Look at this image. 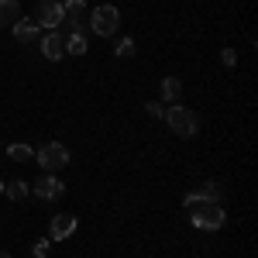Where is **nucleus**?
Here are the masks:
<instances>
[{
	"instance_id": "obj_19",
	"label": "nucleus",
	"mask_w": 258,
	"mask_h": 258,
	"mask_svg": "<svg viewBox=\"0 0 258 258\" xmlns=\"http://www.w3.org/2000/svg\"><path fill=\"white\" fill-rule=\"evenodd\" d=\"M48 251H52V241H45V238H41L38 244L31 248V255H35V258H45V255H48Z\"/></svg>"
},
{
	"instance_id": "obj_3",
	"label": "nucleus",
	"mask_w": 258,
	"mask_h": 258,
	"mask_svg": "<svg viewBox=\"0 0 258 258\" xmlns=\"http://www.w3.org/2000/svg\"><path fill=\"white\" fill-rule=\"evenodd\" d=\"M117 24H120V11L114 7V4H100V7H93V14H90L93 35L110 38V35H117Z\"/></svg>"
},
{
	"instance_id": "obj_5",
	"label": "nucleus",
	"mask_w": 258,
	"mask_h": 258,
	"mask_svg": "<svg viewBox=\"0 0 258 258\" xmlns=\"http://www.w3.org/2000/svg\"><path fill=\"white\" fill-rule=\"evenodd\" d=\"M35 21H38V28H48V31H55L62 21H66L62 0H41L38 11H35Z\"/></svg>"
},
{
	"instance_id": "obj_1",
	"label": "nucleus",
	"mask_w": 258,
	"mask_h": 258,
	"mask_svg": "<svg viewBox=\"0 0 258 258\" xmlns=\"http://www.w3.org/2000/svg\"><path fill=\"white\" fill-rule=\"evenodd\" d=\"M186 210H189L193 227H200V231H220V227H224V207H220V203L203 200V203H189Z\"/></svg>"
},
{
	"instance_id": "obj_7",
	"label": "nucleus",
	"mask_w": 258,
	"mask_h": 258,
	"mask_svg": "<svg viewBox=\"0 0 258 258\" xmlns=\"http://www.w3.org/2000/svg\"><path fill=\"white\" fill-rule=\"evenodd\" d=\"M76 227H80L76 214H55V217H52V227H48V241L73 238V234H76Z\"/></svg>"
},
{
	"instance_id": "obj_16",
	"label": "nucleus",
	"mask_w": 258,
	"mask_h": 258,
	"mask_svg": "<svg viewBox=\"0 0 258 258\" xmlns=\"http://www.w3.org/2000/svg\"><path fill=\"white\" fill-rule=\"evenodd\" d=\"M62 11H66V18H83L86 0H62Z\"/></svg>"
},
{
	"instance_id": "obj_6",
	"label": "nucleus",
	"mask_w": 258,
	"mask_h": 258,
	"mask_svg": "<svg viewBox=\"0 0 258 258\" xmlns=\"http://www.w3.org/2000/svg\"><path fill=\"white\" fill-rule=\"evenodd\" d=\"M31 193L38 200H48V203H52V200H59L62 193H66V182H62L59 176H52V172H41L38 182L31 186Z\"/></svg>"
},
{
	"instance_id": "obj_12",
	"label": "nucleus",
	"mask_w": 258,
	"mask_h": 258,
	"mask_svg": "<svg viewBox=\"0 0 258 258\" xmlns=\"http://www.w3.org/2000/svg\"><path fill=\"white\" fill-rule=\"evenodd\" d=\"M18 18H21V7H18V0H0V28L14 24Z\"/></svg>"
},
{
	"instance_id": "obj_9",
	"label": "nucleus",
	"mask_w": 258,
	"mask_h": 258,
	"mask_svg": "<svg viewBox=\"0 0 258 258\" xmlns=\"http://www.w3.org/2000/svg\"><path fill=\"white\" fill-rule=\"evenodd\" d=\"M203 200L220 203V186H217V182H203L200 189H189V193L182 197V207H189V203H203Z\"/></svg>"
},
{
	"instance_id": "obj_15",
	"label": "nucleus",
	"mask_w": 258,
	"mask_h": 258,
	"mask_svg": "<svg viewBox=\"0 0 258 258\" xmlns=\"http://www.w3.org/2000/svg\"><path fill=\"white\" fill-rule=\"evenodd\" d=\"M4 193H7V200H14V203H18V200H24L28 197V182H4Z\"/></svg>"
},
{
	"instance_id": "obj_17",
	"label": "nucleus",
	"mask_w": 258,
	"mask_h": 258,
	"mask_svg": "<svg viewBox=\"0 0 258 258\" xmlns=\"http://www.w3.org/2000/svg\"><path fill=\"white\" fill-rule=\"evenodd\" d=\"M114 55H117V59H131V55H135V38H120L117 45H114Z\"/></svg>"
},
{
	"instance_id": "obj_20",
	"label": "nucleus",
	"mask_w": 258,
	"mask_h": 258,
	"mask_svg": "<svg viewBox=\"0 0 258 258\" xmlns=\"http://www.w3.org/2000/svg\"><path fill=\"white\" fill-rule=\"evenodd\" d=\"M220 62L234 69V66H238V52H234V48H224V52H220Z\"/></svg>"
},
{
	"instance_id": "obj_4",
	"label": "nucleus",
	"mask_w": 258,
	"mask_h": 258,
	"mask_svg": "<svg viewBox=\"0 0 258 258\" xmlns=\"http://www.w3.org/2000/svg\"><path fill=\"white\" fill-rule=\"evenodd\" d=\"M35 159H38L41 172H59V169L69 165V152H66L62 141H48V145H41L38 152H35Z\"/></svg>"
},
{
	"instance_id": "obj_14",
	"label": "nucleus",
	"mask_w": 258,
	"mask_h": 258,
	"mask_svg": "<svg viewBox=\"0 0 258 258\" xmlns=\"http://www.w3.org/2000/svg\"><path fill=\"white\" fill-rule=\"evenodd\" d=\"M7 155H11L14 162H31V159H35V152H31L28 145H21V141H14V145L7 148Z\"/></svg>"
},
{
	"instance_id": "obj_13",
	"label": "nucleus",
	"mask_w": 258,
	"mask_h": 258,
	"mask_svg": "<svg viewBox=\"0 0 258 258\" xmlns=\"http://www.w3.org/2000/svg\"><path fill=\"white\" fill-rule=\"evenodd\" d=\"M66 55H86V35H69L66 38Z\"/></svg>"
},
{
	"instance_id": "obj_18",
	"label": "nucleus",
	"mask_w": 258,
	"mask_h": 258,
	"mask_svg": "<svg viewBox=\"0 0 258 258\" xmlns=\"http://www.w3.org/2000/svg\"><path fill=\"white\" fill-rule=\"evenodd\" d=\"M145 110H148V117H155V120L165 117V107H162V103H155V100H152V103H145Z\"/></svg>"
},
{
	"instance_id": "obj_21",
	"label": "nucleus",
	"mask_w": 258,
	"mask_h": 258,
	"mask_svg": "<svg viewBox=\"0 0 258 258\" xmlns=\"http://www.w3.org/2000/svg\"><path fill=\"white\" fill-rule=\"evenodd\" d=\"M0 258H11V255H7V251H4V248H0Z\"/></svg>"
},
{
	"instance_id": "obj_2",
	"label": "nucleus",
	"mask_w": 258,
	"mask_h": 258,
	"mask_svg": "<svg viewBox=\"0 0 258 258\" xmlns=\"http://www.w3.org/2000/svg\"><path fill=\"white\" fill-rule=\"evenodd\" d=\"M165 124L176 131L179 138H193L197 135V114L189 110V107H182V103H172V107H165Z\"/></svg>"
},
{
	"instance_id": "obj_11",
	"label": "nucleus",
	"mask_w": 258,
	"mask_h": 258,
	"mask_svg": "<svg viewBox=\"0 0 258 258\" xmlns=\"http://www.w3.org/2000/svg\"><path fill=\"white\" fill-rule=\"evenodd\" d=\"M182 100V80L179 76H165L162 80V103H179Z\"/></svg>"
},
{
	"instance_id": "obj_10",
	"label": "nucleus",
	"mask_w": 258,
	"mask_h": 258,
	"mask_svg": "<svg viewBox=\"0 0 258 258\" xmlns=\"http://www.w3.org/2000/svg\"><path fill=\"white\" fill-rule=\"evenodd\" d=\"M14 38L18 41H24V45H31V41H38V35H41V28H38V21H28V18H18L14 24Z\"/></svg>"
},
{
	"instance_id": "obj_8",
	"label": "nucleus",
	"mask_w": 258,
	"mask_h": 258,
	"mask_svg": "<svg viewBox=\"0 0 258 258\" xmlns=\"http://www.w3.org/2000/svg\"><path fill=\"white\" fill-rule=\"evenodd\" d=\"M41 55L48 62H59L66 55V38H62L59 31H48L45 38H41Z\"/></svg>"
},
{
	"instance_id": "obj_22",
	"label": "nucleus",
	"mask_w": 258,
	"mask_h": 258,
	"mask_svg": "<svg viewBox=\"0 0 258 258\" xmlns=\"http://www.w3.org/2000/svg\"><path fill=\"white\" fill-rule=\"evenodd\" d=\"M0 193H4V179H0Z\"/></svg>"
}]
</instances>
